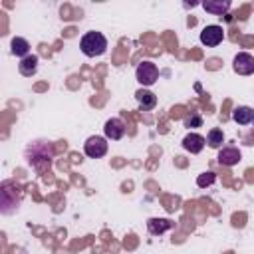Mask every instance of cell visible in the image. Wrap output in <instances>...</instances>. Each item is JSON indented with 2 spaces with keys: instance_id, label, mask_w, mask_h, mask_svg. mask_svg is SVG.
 <instances>
[{
  "instance_id": "1",
  "label": "cell",
  "mask_w": 254,
  "mask_h": 254,
  "mask_svg": "<svg viewBox=\"0 0 254 254\" xmlns=\"http://www.w3.org/2000/svg\"><path fill=\"white\" fill-rule=\"evenodd\" d=\"M79 48L87 58L103 56L107 52V38L101 32H85L79 40Z\"/></svg>"
},
{
  "instance_id": "2",
  "label": "cell",
  "mask_w": 254,
  "mask_h": 254,
  "mask_svg": "<svg viewBox=\"0 0 254 254\" xmlns=\"http://www.w3.org/2000/svg\"><path fill=\"white\" fill-rule=\"evenodd\" d=\"M135 77H137V81H139L143 87H149V85H153V83L157 81L159 69H157V65H155L153 62H141V64L137 65V69H135Z\"/></svg>"
},
{
  "instance_id": "3",
  "label": "cell",
  "mask_w": 254,
  "mask_h": 254,
  "mask_svg": "<svg viewBox=\"0 0 254 254\" xmlns=\"http://www.w3.org/2000/svg\"><path fill=\"white\" fill-rule=\"evenodd\" d=\"M83 153L89 159H99L107 153V139L99 137V135H91L85 143H83Z\"/></svg>"
},
{
  "instance_id": "4",
  "label": "cell",
  "mask_w": 254,
  "mask_h": 254,
  "mask_svg": "<svg viewBox=\"0 0 254 254\" xmlns=\"http://www.w3.org/2000/svg\"><path fill=\"white\" fill-rule=\"evenodd\" d=\"M222 40H224V30H222V26H218V24L204 26L202 32H200V42H202L204 46H208V48L218 46Z\"/></svg>"
},
{
  "instance_id": "5",
  "label": "cell",
  "mask_w": 254,
  "mask_h": 254,
  "mask_svg": "<svg viewBox=\"0 0 254 254\" xmlns=\"http://www.w3.org/2000/svg\"><path fill=\"white\" fill-rule=\"evenodd\" d=\"M232 67L238 75H250L254 73V56L248 52H238L232 60Z\"/></svg>"
},
{
  "instance_id": "6",
  "label": "cell",
  "mask_w": 254,
  "mask_h": 254,
  "mask_svg": "<svg viewBox=\"0 0 254 254\" xmlns=\"http://www.w3.org/2000/svg\"><path fill=\"white\" fill-rule=\"evenodd\" d=\"M103 133H105V139L119 141V139L125 135V123H123L119 117H111V119H107V121H105Z\"/></svg>"
},
{
  "instance_id": "7",
  "label": "cell",
  "mask_w": 254,
  "mask_h": 254,
  "mask_svg": "<svg viewBox=\"0 0 254 254\" xmlns=\"http://www.w3.org/2000/svg\"><path fill=\"white\" fill-rule=\"evenodd\" d=\"M204 143H206V139L202 135H198V133H187L185 139H183V149L189 151V153H192V155H196V153H200L204 149Z\"/></svg>"
},
{
  "instance_id": "8",
  "label": "cell",
  "mask_w": 254,
  "mask_h": 254,
  "mask_svg": "<svg viewBox=\"0 0 254 254\" xmlns=\"http://www.w3.org/2000/svg\"><path fill=\"white\" fill-rule=\"evenodd\" d=\"M218 163L220 165H224V167H234L240 159H242V155H240V151L236 149V147H222L220 151H218Z\"/></svg>"
},
{
  "instance_id": "9",
  "label": "cell",
  "mask_w": 254,
  "mask_h": 254,
  "mask_svg": "<svg viewBox=\"0 0 254 254\" xmlns=\"http://www.w3.org/2000/svg\"><path fill=\"white\" fill-rule=\"evenodd\" d=\"M135 99H137V103H139V107H141L143 111L153 109V107L157 105V95H155L153 91H149V89H143V87L135 91Z\"/></svg>"
},
{
  "instance_id": "10",
  "label": "cell",
  "mask_w": 254,
  "mask_h": 254,
  "mask_svg": "<svg viewBox=\"0 0 254 254\" xmlns=\"http://www.w3.org/2000/svg\"><path fill=\"white\" fill-rule=\"evenodd\" d=\"M202 8L214 16H224L230 10V2L228 0H206L202 2Z\"/></svg>"
},
{
  "instance_id": "11",
  "label": "cell",
  "mask_w": 254,
  "mask_h": 254,
  "mask_svg": "<svg viewBox=\"0 0 254 254\" xmlns=\"http://www.w3.org/2000/svg\"><path fill=\"white\" fill-rule=\"evenodd\" d=\"M10 52L14 54V56H18V58H26V56H30V44H28V40L26 38H20V36H16V38H12V42H10Z\"/></svg>"
},
{
  "instance_id": "12",
  "label": "cell",
  "mask_w": 254,
  "mask_h": 254,
  "mask_svg": "<svg viewBox=\"0 0 254 254\" xmlns=\"http://www.w3.org/2000/svg\"><path fill=\"white\" fill-rule=\"evenodd\" d=\"M36 69H38V56H34V54L26 56V58L20 60V64H18V71H20L22 75H26V77L34 75Z\"/></svg>"
},
{
  "instance_id": "13",
  "label": "cell",
  "mask_w": 254,
  "mask_h": 254,
  "mask_svg": "<svg viewBox=\"0 0 254 254\" xmlns=\"http://www.w3.org/2000/svg\"><path fill=\"white\" fill-rule=\"evenodd\" d=\"M252 115H254V109H252V107H246V105H238V107H234V111H232V119H234L238 125H248V123H252Z\"/></svg>"
},
{
  "instance_id": "14",
  "label": "cell",
  "mask_w": 254,
  "mask_h": 254,
  "mask_svg": "<svg viewBox=\"0 0 254 254\" xmlns=\"http://www.w3.org/2000/svg\"><path fill=\"white\" fill-rule=\"evenodd\" d=\"M147 228L151 234H163L165 230L173 228V222L169 218H149L147 220Z\"/></svg>"
},
{
  "instance_id": "15",
  "label": "cell",
  "mask_w": 254,
  "mask_h": 254,
  "mask_svg": "<svg viewBox=\"0 0 254 254\" xmlns=\"http://www.w3.org/2000/svg\"><path fill=\"white\" fill-rule=\"evenodd\" d=\"M206 143H208V147H212V149H218L222 143H224V133H222V129H210L208 133H206Z\"/></svg>"
},
{
  "instance_id": "16",
  "label": "cell",
  "mask_w": 254,
  "mask_h": 254,
  "mask_svg": "<svg viewBox=\"0 0 254 254\" xmlns=\"http://www.w3.org/2000/svg\"><path fill=\"white\" fill-rule=\"evenodd\" d=\"M214 181H216V175L208 171V173H202V175H198V179H196V185H198L200 189H204V187H210Z\"/></svg>"
},
{
  "instance_id": "17",
  "label": "cell",
  "mask_w": 254,
  "mask_h": 254,
  "mask_svg": "<svg viewBox=\"0 0 254 254\" xmlns=\"http://www.w3.org/2000/svg\"><path fill=\"white\" fill-rule=\"evenodd\" d=\"M202 125V117L198 113H192L189 117H185V127H200Z\"/></svg>"
},
{
  "instance_id": "18",
  "label": "cell",
  "mask_w": 254,
  "mask_h": 254,
  "mask_svg": "<svg viewBox=\"0 0 254 254\" xmlns=\"http://www.w3.org/2000/svg\"><path fill=\"white\" fill-rule=\"evenodd\" d=\"M252 123H254V115H252Z\"/></svg>"
}]
</instances>
